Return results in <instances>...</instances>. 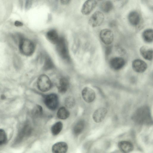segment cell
<instances>
[{"mask_svg": "<svg viewBox=\"0 0 153 153\" xmlns=\"http://www.w3.org/2000/svg\"><path fill=\"white\" fill-rule=\"evenodd\" d=\"M132 119L136 123L140 124H149L152 121L150 110L146 106L138 108L134 112Z\"/></svg>", "mask_w": 153, "mask_h": 153, "instance_id": "cell-1", "label": "cell"}, {"mask_svg": "<svg viewBox=\"0 0 153 153\" xmlns=\"http://www.w3.org/2000/svg\"><path fill=\"white\" fill-rule=\"evenodd\" d=\"M19 46L20 52L24 55L30 56L34 52V45L33 42L30 39L23 37L19 42Z\"/></svg>", "mask_w": 153, "mask_h": 153, "instance_id": "cell-2", "label": "cell"}, {"mask_svg": "<svg viewBox=\"0 0 153 153\" xmlns=\"http://www.w3.org/2000/svg\"><path fill=\"white\" fill-rule=\"evenodd\" d=\"M44 101L46 107L51 110H55L58 107V98L55 94H51L44 96Z\"/></svg>", "mask_w": 153, "mask_h": 153, "instance_id": "cell-3", "label": "cell"}, {"mask_svg": "<svg viewBox=\"0 0 153 153\" xmlns=\"http://www.w3.org/2000/svg\"><path fill=\"white\" fill-rule=\"evenodd\" d=\"M38 89L42 92L49 90L51 87V83L49 77L45 74H42L39 77L37 81Z\"/></svg>", "mask_w": 153, "mask_h": 153, "instance_id": "cell-4", "label": "cell"}, {"mask_svg": "<svg viewBox=\"0 0 153 153\" xmlns=\"http://www.w3.org/2000/svg\"><path fill=\"white\" fill-rule=\"evenodd\" d=\"M56 44V49L59 54L63 59L68 60L69 56L68 49L65 39L60 37Z\"/></svg>", "mask_w": 153, "mask_h": 153, "instance_id": "cell-5", "label": "cell"}, {"mask_svg": "<svg viewBox=\"0 0 153 153\" xmlns=\"http://www.w3.org/2000/svg\"><path fill=\"white\" fill-rule=\"evenodd\" d=\"M104 19V16L103 13L100 11H97L91 16L88 23L92 27H97L102 24Z\"/></svg>", "mask_w": 153, "mask_h": 153, "instance_id": "cell-6", "label": "cell"}, {"mask_svg": "<svg viewBox=\"0 0 153 153\" xmlns=\"http://www.w3.org/2000/svg\"><path fill=\"white\" fill-rule=\"evenodd\" d=\"M100 37L102 42L105 44L108 45L111 44L114 40V34L110 30L104 29L100 32Z\"/></svg>", "mask_w": 153, "mask_h": 153, "instance_id": "cell-7", "label": "cell"}, {"mask_svg": "<svg viewBox=\"0 0 153 153\" xmlns=\"http://www.w3.org/2000/svg\"><path fill=\"white\" fill-rule=\"evenodd\" d=\"M82 95L84 100L88 103H90L93 101L96 97L94 91L88 87H85L83 89Z\"/></svg>", "mask_w": 153, "mask_h": 153, "instance_id": "cell-8", "label": "cell"}, {"mask_svg": "<svg viewBox=\"0 0 153 153\" xmlns=\"http://www.w3.org/2000/svg\"><path fill=\"white\" fill-rule=\"evenodd\" d=\"M97 2L95 0H87L83 4L81 11L84 15H89L95 8Z\"/></svg>", "mask_w": 153, "mask_h": 153, "instance_id": "cell-9", "label": "cell"}, {"mask_svg": "<svg viewBox=\"0 0 153 153\" xmlns=\"http://www.w3.org/2000/svg\"><path fill=\"white\" fill-rule=\"evenodd\" d=\"M132 68L135 72L142 73L146 69L147 65L146 62L140 59L134 60L132 62Z\"/></svg>", "mask_w": 153, "mask_h": 153, "instance_id": "cell-10", "label": "cell"}, {"mask_svg": "<svg viewBox=\"0 0 153 153\" xmlns=\"http://www.w3.org/2000/svg\"><path fill=\"white\" fill-rule=\"evenodd\" d=\"M107 113V110L106 108H99L94 112L92 115L93 120L96 123L101 122L105 118Z\"/></svg>", "mask_w": 153, "mask_h": 153, "instance_id": "cell-11", "label": "cell"}, {"mask_svg": "<svg viewBox=\"0 0 153 153\" xmlns=\"http://www.w3.org/2000/svg\"><path fill=\"white\" fill-rule=\"evenodd\" d=\"M110 67L115 70H120L124 65L125 62L122 57H115L112 58L109 61Z\"/></svg>", "mask_w": 153, "mask_h": 153, "instance_id": "cell-12", "label": "cell"}, {"mask_svg": "<svg viewBox=\"0 0 153 153\" xmlns=\"http://www.w3.org/2000/svg\"><path fill=\"white\" fill-rule=\"evenodd\" d=\"M140 53L142 57L145 59L151 61L153 58V50L150 47L143 45L140 47Z\"/></svg>", "mask_w": 153, "mask_h": 153, "instance_id": "cell-13", "label": "cell"}, {"mask_svg": "<svg viewBox=\"0 0 153 153\" xmlns=\"http://www.w3.org/2000/svg\"><path fill=\"white\" fill-rule=\"evenodd\" d=\"M120 150L123 153H128L132 151L134 149V146L130 142L128 141H121L118 144Z\"/></svg>", "mask_w": 153, "mask_h": 153, "instance_id": "cell-14", "label": "cell"}, {"mask_svg": "<svg viewBox=\"0 0 153 153\" xmlns=\"http://www.w3.org/2000/svg\"><path fill=\"white\" fill-rule=\"evenodd\" d=\"M68 148V145L66 143L60 142L55 143L53 146L52 151L53 153H65L67 152Z\"/></svg>", "mask_w": 153, "mask_h": 153, "instance_id": "cell-15", "label": "cell"}, {"mask_svg": "<svg viewBox=\"0 0 153 153\" xmlns=\"http://www.w3.org/2000/svg\"><path fill=\"white\" fill-rule=\"evenodd\" d=\"M128 19L129 22L131 25L134 26H136L140 22V17L137 12L132 11L128 14Z\"/></svg>", "mask_w": 153, "mask_h": 153, "instance_id": "cell-16", "label": "cell"}, {"mask_svg": "<svg viewBox=\"0 0 153 153\" xmlns=\"http://www.w3.org/2000/svg\"><path fill=\"white\" fill-rule=\"evenodd\" d=\"M46 37L50 42L54 44L57 43L60 37L57 31L54 29L48 31L46 33Z\"/></svg>", "mask_w": 153, "mask_h": 153, "instance_id": "cell-17", "label": "cell"}, {"mask_svg": "<svg viewBox=\"0 0 153 153\" xmlns=\"http://www.w3.org/2000/svg\"><path fill=\"white\" fill-rule=\"evenodd\" d=\"M68 80L65 78H62L60 80L58 87V91L61 93H65L68 89Z\"/></svg>", "mask_w": 153, "mask_h": 153, "instance_id": "cell-18", "label": "cell"}, {"mask_svg": "<svg viewBox=\"0 0 153 153\" xmlns=\"http://www.w3.org/2000/svg\"><path fill=\"white\" fill-rule=\"evenodd\" d=\"M142 36L143 40L147 43H151L153 41V31L152 29H148L143 31Z\"/></svg>", "mask_w": 153, "mask_h": 153, "instance_id": "cell-19", "label": "cell"}, {"mask_svg": "<svg viewBox=\"0 0 153 153\" xmlns=\"http://www.w3.org/2000/svg\"><path fill=\"white\" fill-rule=\"evenodd\" d=\"M69 115V111L64 107H60L58 110L57 113L58 117L62 120L67 119Z\"/></svg>", "mask_w": 153, "mask_h": 153, "instance_id": "cell-20", "label": "cell"}, {"mask_svg": "<svg viewBox=\"0 0 153 153\" xmlns=\"http://www.w3.org/2000/svg\"><path fill=\"white\" fill-rule=\"evenodd\" d=\"M85 123L83 120H81L78 121L74 125L73 131L76 135L80 134L82 131L84 127Z\"/></svg>", "mask_w": 153, "mask_h": 153, "instance_id": "cell-21", "label": "cell"}, {"mask_svg": "<svg viewBox=\"0 0 153 153\" xmlns=\"http://www.w3.org/2000/svg\"><path fill=\"white\" fill-rule=\"evenodd\" d=\"M63 127L62 123L61 121H58L54 123L51 127V131L53 135L58 134L61 131Z\"/></svg>", "mask_w": 153, "mask_h": 153, "instance_id": "cell-22", "label": "cell"}, {"mask_svg": "<svg viewBox=\"0 0 153 153\" xmlns=\"http://www.w3.org/2000/svg\"><path fill=\"white\" fill-rule=\"evenodd\" d=\"M113 5L112 2L108 0L103 2L100 5V8L102 11L105 13L110 12L113 8Z\"/></svg>", "mask_w": 153, "mask_h": 153, "instance_id": "cell-23", "label": "cell"}, {"mask_svg": "<svg viewBox=\"0 0 153 153\" xmlns=\"http://www.w3.org/2000/svg\"><path fill=\"white\" fill-rule=\"evenodd\" d=\"M43 114V109L41 106L36 105L33 108L32 111L33 116L35 117H40Z\"/></svg>", "mask_w": 153, "mask_h": 153, "instance_id": "cell-24", "label": "cell"}, {"mask_svg": "<svg viewBox=\"0 0 153 153\" xmlns=\"http://www.w3.org/2000/svg\"><path fill=\"white\" fill-rule=\"evenodd\" d=\"M75 104L74 98L72 97H67L65 100V105L68 108H71L74 107Z\"/></svg>", "mask_w": 153, "mask_h": 153, "instance_id": "cell-25", "label": "cell"}, {"mask_svg": "<svg viewBox=\"0 0 153 153\" xmlns=\"http://www.w3.org/2000/svg\"><path fill=\"white\" fill-rule=\"evenodd\" d=\"M53 66V63L51 58L49 57L46 58L44 62V68L45 70L52 69Z\"/></svg>", "mask_w": 153, "mask_h": 153, "instance_id": "cell-26", "label": "cell"}, {"mask_svg": "<svg viewBox=\"0 0 153 153\" xmlns=\"http://www.w3.org/2000/svg\"><path fill=\"white\" fill-rule=\"evenodd\" d=\"M7 137L5 131L0 129V146L5 143L7 141Z\"/></svg>", "mask_w": 153, "mask_h": 153, "instance_id": "cell-27", "label": "cell"}, {"mask_svg": "<svg viewBox=\"0 0 153 153\" xmlns=\"http://www.w3.org/2000/svg\"><path fill=\"white\" fill-rule=\"evenodd\" d=\"M14 25L16 27L22 26L23 25V23L20 21H16L14 22Z\"/></svg>", "mask_w": 153, "mask_h": 153, "instance_id": "cell-28", "label": "cell"}, {"mask_svg": "<svg viewBox=\"0 0 153 153\" xmlns=\"http://www.w3.org/2000/svg\"><path fill=\"white\" fill-rule=\"evenodd\" d=\"M70 1L71 0H60L61 3L64 5L68 4Z\"/></svg>", "mask_w": 153, "mask_h": 153, "instance_id": "cell-29", "label": "cell"}, {"mask_svg": "<svg viewBox=\"0 0 153 153\" xmlns=\"http://www.w3.org/2000/svg\"><path fill=\"white\" fill-rule=\"evenodd\" d=\"M99 0V1H102V0Z\"/></svg>", "mask_w": 153, "mask_h": 153, "instance_id": "cell-30", "label": "cell"}]
</instances>
